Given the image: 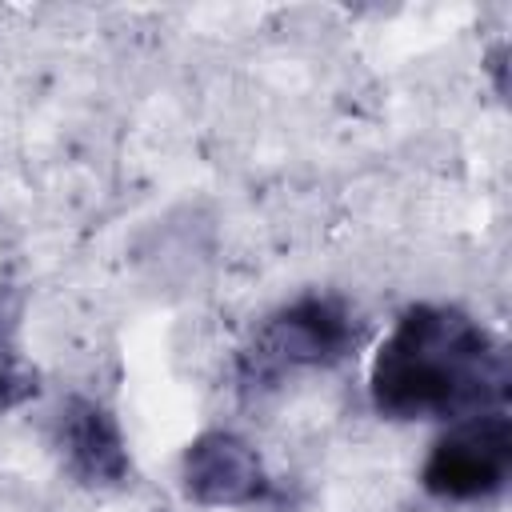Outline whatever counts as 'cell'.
I'll use <instances>...</instances> for the list:
<instances>
[{
	"instance_id": "cell-1",
	"label": "cell",
	"mask_w": 512,
	"mask_h": 512,
	"mask_svg": "<svg viewBox=\"0 0 512 512\" xmlns=\"http://www.w3.org/2000/svg\"><path fill=\"white\" fill-rule=\"evenodd\" d=\"M508 384L500 340L452 304H412L384 336L368 372L372 404L392 420L496 412Z\"/></svg>"
},
{
	"instance_id": "cell-2",
	"label": "cell",
	"mask_w": 512,
	"mask_h": 512,
	"mask_svg": "<svg viewBox=\"0 0 512 512\" xmlns=\"http://www.w3.org/2000/svg\"><path fill=\"white\" fill-rule=\"evenodd\" d=\"M356 316L340 296H300L252 332V340L236 356L240 384L248 392L276 388L292 372L332 368L356 348Z\"/></svg>"
},
{
	"instance_id": "cell-3",
	"label": "cell",
	"mask_w": 512,
	"mask_h": 512,
	"mask_svg": "<svg viewBox=\"0 0 512 512\" xmlns=\"http://www.w3.org/2000/svg\"><path fill=\"white\" fill-rule=\"evenodd\" d=\"M512 472V420L504 412L464 416L424 460V492L436 500H480L504 488Z\"/></svg>"
},
{
	"instance_id": "cell-4",
	"label": "cell",
	"mask_w": 512,
	"mask_h": 512,
	"mask_svg": "<svg viewBox=\"0 0 512 512\" xmlns=\"http://www.w3.org/2000/svg\"><path fill=\"white\" fill-rule=\"evenodd\" d=\"M180 484H184V496L204 508H244L272 492L260 452L244 436L224 428L200 432L184 448Z\"/></svg>"
},
{
	"instance_id": "cell-5",
	"label": "cell",
	"mask_w": 512,
	"mask_h": 512,
	"mask_svg": "<svg viewBox=\"0 0 512 512\" xmlns=\"http://www.w3.org/2000/svg\"><path fill=\"white\" fill-rule=\"evenodd\" d=\"M56 448L64 456V468L88 488H116L132 472L120 420L92 396H68L60 404Z\"/></svg>"
},
{
	"instance_id": "cell-6",
	"label": "cell",
	"mask_w": 512,
	"mask_h": 512,
	"mask_svg": "<svg viewBox=\"0 0 512 512\" xmlns=\"http://www.w3.org/2000/svg\"><path fill=\"white\" fill-rule=\"evenodd\" d=\"M36 392H40V372L8 336H0V412L28 404Z\"/></svg>"
}]
</instances>
